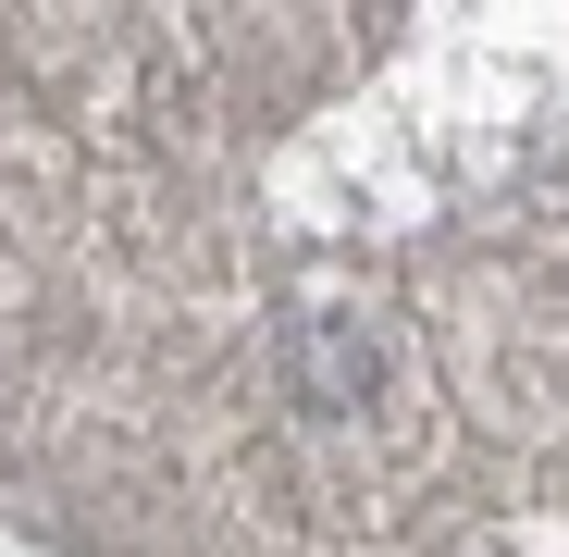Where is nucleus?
<instances>
[{
	"label": "nucleus",
	"instance_id": "1",
	"mask_svg": "<svg viewBox=\"0 0 569 557\" xmlns=\"http://www.w3.org/2000/svg\"><path fill=\"white\" fill-rule=\"evenodd\" d=\"M359 385H371V347H347L335 322H310V397H322V409H347Z\"/></svg>",
	"mask_w": 569,
	"mask_h": 557
}]
</instances>
